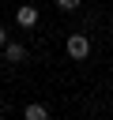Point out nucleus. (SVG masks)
Segmentation results:
<instances>
[{
  "mask_svg": "<svg viewBox=\"0 0 113 120\" xmlns=\"http://www.w3.org/2000/svg\"><path fill=\"white\" fill-rule=\"evenodd\" d=\"M64 52H68L75 64H83V60L90 56V38H87V34H68V41H64Z\"/></svg>",
  "mask_w": 113,
  "mask_h": 120,
  "instance_id": "obj_1",
  "label": "nucleus"
},
{
  "mask_svg": "<svg viewBox=\"0 0 113 120\" xmlns=\"http://www.w3.org/2000/svg\"><path fill=\"white\" fill-rule=\"evenodd\" d=\"M38 19H41V15H38V8H34V4H19V8H15V22H19L23 30H34V26H38Z\"/></svg>",
  "mask_w": 113,
  "mask_h": 120,
  "instance_id": "obj_2",
  "label": "nucleus"
},
{
  "mask_svg": "<svg viewBox=\"0 0 113 120\" xmlns=\"http://www.w3.org/2000/svg\"><path fill=\"white\" fill-rule=\"evenodd\" d=\"M0 52H4V64H26V45H23V41H11V38H8V45H4Z\"/></svg>",
  "mask_w": 113,
  "mask_h": 120,
  "instance_id": "obj_3",
  "label": "nucleus"
},
{
  "mask_svg": "<svg viewBox=\"0 0 113 120\" xmlns=\"http://www.w3.org/2000/svg\"><path fill=\"white\" fill-rule=\"evenodd\" d=\"M23 120H49V109L38 105V101H30V105H23Z\"/></svg>",
  "mask_w": 113,
  "mask_h": 120,
  "instance_id": "obj_4",
  "label": "nucleus"
},
{
  "mask_svg": "<svg viewBox=\"0 0 113 120\" xmlns=\"http://www.w3.org/2000/svg\"><path fill=\"white\" fill-rule=\"evenodd\" d=\"M79 4H83V0H56V8H60V11H75Z\"/></svg>",
  "mask_w": 113,
  "mask_h": 120,
  "instance_id": "obj_5",
  "label": "nucleus"
},
{
  "mask_svg": "<svg viewBox=\"0 0 113 120\" xmlns=\"http://www.w3.org/2000/svg\"><path fill=\"white\" fill-rule=\"evenodd\" d=\"M8 45V26H0V49Z\"/></svg>",
  "mask_w": 113,
  "mask_h": 120,
  "instance_id": "obj_6",
  "label": "nucleus"
},
{
  "mask_svg": "<svg viewBox=\"0 0 113 120\" xmlns=\"http://www.w3.org/2000/svg\"><path fill=\"white\" fill-rule=\"evenodd\" d=\"M0 112H4V94H0Z\"/></svg>",
  "mask_w": 113,
  "mask_h": 120,
  "instance_id": "obj_7",
  "label": "nucleus"
}]
</instances>
